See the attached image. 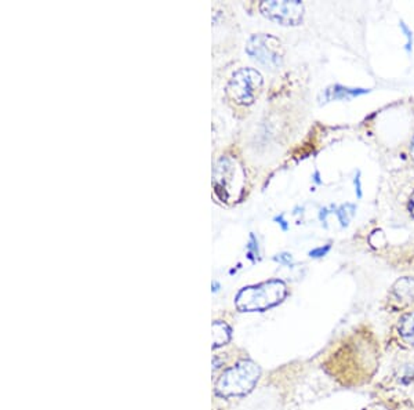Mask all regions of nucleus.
Instances as JSON below:
<instances>
[{"mask_svg":"<svg viewBox=\"0 0 414 410\" xmlns=\"http://www.w3.org/2000/svg\"><path fill=\"white\" fill-rule=\"evenodd\" d=\"M260 12L268 20L284 27H295L302 23L304 5L298 0H282V2H263Z\"/></svg>","mask_w":414,"mask_h":410,"instance_id":"6","label":"nucleus"},{"mask_svg":"<svg viewBox=\"0 0 414 410\" xmlns=\"http://www.w3.org/2000/svg\"><path fill=\"white\" fill-rule=\"evenodd\" d=\"M275 221H278V224L282 227V230H283V231H287V230H289V226H287L286 220L283 219V215L276 216V217H275Z\"/></svg>","mask_w":414,"mask_h":410,"instance_id":"16","label":"nucleus"},{"mask_svg":"<svg viewBox=\"0 0 414 410\" xmlns=\"http://www.w3.org/2000/svg\"><path fill=\"white\" fill-rule=\"evenodd\" d=\"M409 210H410V213L414 216V192H413V195H411V197H410V203H409Z\"/></svg>","mask_w":414,"mask_h":410,"instance_id":"17","label":"nucleus"},{"mask_svg":"<svg viewBox=\"0 0 414 410\" xmlns=\"http://www.w3.org/2000/svg\"><path fill=\"white\" fill-rule=\"evenodd\" d=\"M366 93H369V90H366V88H351V87L341 86V84H334V86H330L325 90L324 99H325V102L336 101V99L350 101V99H352L355 97H359V95H363Z\"/></svg>","mask_w":414,"mask_h":410,"instance_id":"7","label":"nucleus"},{"mask_svg":"<svg viewBox=\"0 0 414 410\" xmlns=\"http://www.w3.org/2000/svg\"><path fill=\"white\" fill-rule=\"evenodd\" d=\"M286 283L275 279L243 287L235 298V305L242 313L267 311L272 309V306L280 304L286 298Z\"/></svg>","mask_w":414,"mask_h":410,"instance_id":"1","label":"nucleus"},{"mask_svg":"<svg viewBox=\"0 0 414 410\" xmlns=\"http://www.w3.org/2000/svg\"><path fill=\"white\" fill-rule=\"evenodd\" d=\"M246 173L242 165L231 158L221 156L213 170V186L223 202H236L243 193Z\"/></svg>","mask_w":414,"mask_h":410,"instance_id":"2","label":"nucleus"},{"mask_svg":"<svg viewBox=\"0 0 414 410\" xmlns=\"http://www.w3.org/2000/svg\"><path fill=\"white\" fill-rule=\"evenodd\" d=\"M246 53L267 69H276L283 62L282 42L269 34L252 36L247 42Z\"/></svg>","mask_w":414,"mask_h":410,"instance_id":"5","label":"nucleus"},{"mask_svg":"<svg viewBox=\"0 0 414 410\" xmlns=\"http://www.w3.org/2000/svg\"><path fill=\"white\" fill-rule=\"evenodd\" d=\"M231 340V329L224 322H215L213 324V348L223 347L228 344Z\"/></svg>","mask_w":414,"mask_h":410,"instance_id":"9","label":"nucleus"},{"mask_svg":"<svg viewBox=\"0 0 414 410\" xmlns=\"http://www.w3.org/2000/svg\"><path fill=\"white\" fill-rule=\"evenodd\" d=\"M355 213H356V206H355V204H351V203L343 204V206H340L337 209L336 215H337L339 221L341 223L343 228H347L350 226V221L354 219Z\"/></svg>","mask_w":414,"mask_h":410,"instance_id":"10","label":"nucleus"},{"mask_svg":"<svg viewBox=\"0 0 414 410\" xmlns=\"http://www.w3.org/2000/svg\"><path fill=\"white\" fill-rule=\"evenodd\" d=\"M330 245H326L325 248L324 246H321V248H318V249H314V250H310L309 252V257H314V258H318V257H324V256H326L328 253H329V250H330Z\"/></svg>","mask_w":414,"mask_h":410,"instance_id":"13","label":"nucleus"},{"mask_svg":"<svg viewBox=\"0 0 414 410\" xmlns=\"http://www.w3.org/2000/svg\"><path fill=\"white\" fill-rule=\"evenodd\" d=\"M275 261L280 263V264H284V265H290L291 263V256L287 254V253H282V254H278L276 257H273Z\"/></svg>","mask_w":414,"mask_h":410,"instance_id":"15","label":"nucleus"},{"mask_svg":"<svg viewBox=\"0 0 414 410\" xmlns=\"http://www.w3.org/2000/svg\"><path fill=\"white\" fill-rule=\"evenodd\" d=\"M314 177H315V178H314V180H315V182H317V184H321V180H319V171H315V176H314Z\"/></svg>","mask_w":414,"mask_h":410,"instance_id":"19","label":"nucleus"},{"mask_svg":"<svg viewBox=\"0 0 414 410\" xmlns=\"http://www.w3.org/2000/svg\"><path fill=\"white\" fill-rule=\"evenodd\" d=\"M247 257L252 261H256L258 258V242L253 234L250 235L249 245H247Z\"/></svg>","mask_w":414,"mask_h":410,"instance_id":"11","label":"nucleus"},{"mask_svg":"<svg viewBox=\"0 0 414 410\" xmlns=\"http://www.w3.org/2000/svg\"><path fill=\"white\" fill-rule=\"evenodd\" d=\"M354 185H355V192H356V196L358 199H361L363 196V192H362V180H361V171L356 173L355 178H354Z\"/></svg>","mask_w":414,"mask_h":410,"instance_id":"14","label":"nucleus"},{"mask_svg":"<svg viewBox=\"0 0 414 410\" xmlns=\"http://www.w3.org/2000/svg\"><path fill=\"white\" fill-rule=\"evenodd\" d=\"M263 87V76L253 68L236 71L227 86L228 95L241 106H250Z\"/></svg>","mask_w":414,"mask_h":410,"instance_id":"4","label":"nucleus"},{"mask_svg":"<svg viewBox=\"0 0 414 410\" xmlns=\"http://www.w3.org/2000/svg\"><path fill=\"white\" fill-rule=\"evenodd\" d=\"M410 154H411V156H413V159H414V137H413V141H411V147H410Z\"/></svg>","mask_w":414,"mask_h":410,"instance_id":"18","label":"nucleus"},{"mask_svg":"<svg viewBox=\"0 0 414 410\" xmlns=\"http://www.w3.org/2000/svg\"><path fill=\"white\" fill-rule=\"evenodd\" d=\"M261 376L260 366L253 361H241L223 373L216 384V394L221 398L243 396L253 391Z\"/></svg>","mask_w":414,"mask_h":410,"instance_id":"3","label":"nucleus"},{"mask_svg":"<svg viewBox=\"0 0 414 410\" xmlns=\"http://www.w3.org/2000/svg\"><path fill=\"white\" fill-rule=\"evenodd\" d=\"M398 332L406 344L414 347V313H409L400 318Z\"/></svg>","mask_w":414,"mask_h":410,"instance_id":"8","label":"nucleus"},{"mask_svg":"<svg viewBox=\"0 0 414 410\" xmlns=\"http://www.w3.org/2000/svg\"><path fill=\"white\" fill-rule=\"evenodd\" d=\"M399 27H400L402 32H403L404 36H406V46H404V49H406L407 54H410L411 50H413V32H411V29H410L403 21L399 23Z\"/></svg>","mask_w":414,"mask_h":410,"instance_id":"12","label":"nucleus"}]
</instances>
